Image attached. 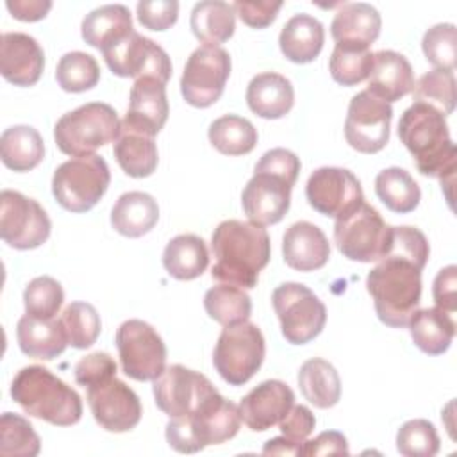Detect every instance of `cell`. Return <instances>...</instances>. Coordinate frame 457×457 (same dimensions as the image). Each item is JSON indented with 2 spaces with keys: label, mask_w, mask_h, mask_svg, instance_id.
I'll use <instances>...</instances> for the list:
<instances>
[{
  "label": "cell",
  "mask_w": 457,
  "mask_h": 457,
  "mask_svg": "<svg viewBox=\"0 0 457 457\" xmlns=\"http://www.w3.org/2000/svg\"><path fill=\"white\" fill-rule=\"evenodd\" d=\"M41 450V439L30 421L14 412H4L0 418V455L4 457H36Z\"/></svg>",
  "instance_id": "b9f144b4"
},
{
  "label": "cell",
  "mask_w": 457,
  "mask_h": 457,
  "mask_svg": "<svg viewBox=\"0 0 457 457\" xmlns=\"http://www.w3.org/2000/svg\"><path fill=\"white\" fill-rule=\"evenodd\" d=\"M109 182L111 171L105 159L91 154L73 157L57 166L52 177V193L62 209L86 212L100 202Z\"/></svg>",
  "instance_id": "52a82bcc"
},
{
  "label": "cell",
  "mask_w": 457,
  "mask_h": 457,
  "mask_svg": "<svg viewBox=\"0 0 457 457\" xmlns=\"http://www.w3.org/2000/svg\"><path fill=\"white\" fill-rule=\"evenodd\" d=\"M0 157L2 162L16 173L34 170L45 157L41 134L30 125L5 129L0 136Z\"/></svg>",
  "instance_id": "d6a6232c"
},
{
  "label": "cell",
  "mask_w": 457,
  "mask_h": 457,
  "mask_svg": "<svg viewBox=\"0 0 457 457\" xmlns=\"http://www.w3.org/2000/svg\"><path fill=\"white\" fill-rule=\"evenodd\" d=\"M120 129L121 121L114 107L104 102H89L57 120L54 139L62 154L84 157L107 143H114Z\"/></svg>",
  "instance_id": "8992f818"
},
{
  "label": "cell",
  "mask_w": 457,
  "mask_h": 457,
  "mask_svg": "<svg viewBox=\"0 0 457 457\" xmlns=\"http://www.w3.org/2000/svg\"><path fill=\"white\" fill-rule=\"evenodd\" d=\"M112 152L120 168L134 179L150 177L159 162V152L154 137L141 132L120 129Z\"/></svg>",
  "instance_id": "d590c367"
},
{
  "label": "cell",
  "mask_w": 457,
  "mask_h": 457,
  "mask_svg": "<svg viewBox=\"0 0 457 457\" xmlns=\"http://www.w3.org/2000/svg\"><path fill=\"white\" fill-rule=\"evenodd\" d=\"M11 396L29 416L55 427H70L82 418L80 395L50 370L37 364L25 366L14 375Z\"/></svg>",
  "instance_id": "3957f363"
},
{
  "label": "cell",
  "mask_w": 457,
  "mask_h": 457,
  "mask_svg": "<svg viewBox=\"0 0 457 457\" xmlns=\"http://www.w3.org/2000/svg\"><path fill=\"white\" fill-rule=\"evenodd\" d=\"M373 68V54L370 50L348 48L336 45L328 61L332 79L341 86H357L366 80Z\"/></svg>",
  "instance_id": "f6af8a7d"
},
{
  "label": "cell",
  "mask_w": 457,
  "mask_h": 457,
  "mask_svg": "<svg viewBox=\"0 0 457 457\" xmlns=\"http://www.w3.org/2000/svg\"><path fill=\"white\" fill-rule=\"evenodd\" d=\"M300 159L287 148H271L268 150L255 164L253 171H266L284 179L287 184L295 186L300 173Z\"/></svg>",
  "instance_id": "816d5d0a"
},
{
  "label": "cell",
  "mask_w": 457,
  "mask_h": 457,
  "mask_svg": "<svg viewBox=\"0 0 457 457\" xmlns=\"http://www.w3.org/2000/svg\"><path fill=\"white\" fill-rule=\"evenodd\" d=\"M282 255L286 264L296 271H316L328 262L330 243L314 223L296 221L282 237Z\"/></svg>",
  "instance_id": "cb8c5ba5"
},
{
  "label": "cell",
  "mask_w": 457,
  "mask_h": 457,
  "mask_svg": "<svg viewBox=\"0 0 457 457\" xmlns=\"http://www.w3.org/2000/svg\"><path fill=\"white\" fill-rule=\"evenodd\" d=\"M105 64L118 77L143 79L152 77L168 82L171 77V61L162 46L132 30L114 46L102 52Z\"/></svg>",
  "instance_id": "2e32d148"
},
{
  "label": "cell",
  "mask_w": 457,
  "mask_h": 457,
  "mask_svg": "<svg viewBox=\"0 0 457 457\" xmlns=\"http://www.w3.org/2000/svg\"><path fill=\"white\" fill-rule=\"evenodd\" d=\"M234 12L252 29H266L271 25L282 9V2H234Z\"/></svg>",
  "instance_id": "db71d44e"
},
{
  "label": "cell",
  "mask_w": 457,
  "mask_h": 457,
  "mask_svg": "<svg viewBox=\"0 0 457 457\" xmlns=\"http://www.w3.org/2000/svg\"><path fill=\"white\" fill-rule=\"evenodd\" d=\"M75 382L79 386L89 387L93 384H98L105 378L116 377V362L114 359L105 353V352H95L89 353L86 357H82L77 364H75Z\"/></svg>",
  "instance_id": "f907efd6"
},
{
  "label": "cell",
  "mask_w": 457,
  "mask_h": 457,
  "mask_svg": "<svg viewBox=\"0 0 457 457\" xmlns=\"http://www.w3.org/2000/svg\"><path fill=\"white\" fill-rule=\"evenodd\" d=\"M398 137L425 177H437L441 184L453 180L457 148L450 137L446 116L423 102H412L398 121Z\"/></svg>",
  "instance_id": "7a4b0ae2"
},
{
  "label": "cell",
  "mask_w": 457,
  "mask_h": 457,
  "mask_svg": "<svg viewBox=\"0 0 457 457\" xmlns=\"http://www.w3.org/2000/svg\"><path fill=\"white\" fill-rule=\"evenodd\" d=\"M159 221V205L155 198L143 191L123 193L111 211L112 228L125 237H141Z\"/></svg>",
  "instance_id": "f546056e"
},
{
  "label": "cell",
  "mask_w": 457,
  "mask_h": 457,
  "mask_svg": "<svg viewBox=\"0 0 457 457\" xmlns=\"http://www.w3.org/2000/svg\"><path fill=\"white\" fill-rule=\"evenodd\" d=\"M325 43V29L320 20L300 12L286 21L278 36L282 55L296 64L312 62Z\"/></svg>",
  "instance_id": "83f0119b"
},
{
  "label": "cell",
  "mask_w": 457,
  "mask_h": 457,
  "mask_svg": "<svg viewBox=\"0 0 457 457\" xmlns=\"http://www.w3.org/2000/svg\"><path fill=\"white\" fill-rule=\"evenodd\" d=\"M378 320L393 328L407 327L421 300V270L407 259L386 255L366 277Z\"/></svg>",
  "instance_id": "277c9868"
},
{
  "label": "cell",
  "mask_w": 457,
  "mask_h": 457,
  "mask_svg": "<svg viewBox=\"0 0 457 457\" xmlns=\"http://www.w3.org/2000/svg\"><path fill=\"white\" fill-rule=\"evenodd\" d=\"M414 71L405 55L395 50L373 54V68L368 77V93L391 104L412 93Z\"/></svg>",
  "instance_id": "d4e9b609"
},
{
  "label": "cell",
  "mask_w": 457,
  "mask_h": 457,
  "mask_svg": "<svg viewBox=\"0 0 457 457\" xmlns=\"http://www.w3.org/2000/svg\"><path fill=\"white\" fill-rule=\"evenodd\" d=\"M189 25L198 41L209 46H220L234 36L236 12L232 4L204 0L193 5Z\"/></svg>",
  "instance_id": "836d02e7"
},
{
  "label": "cell",
  "mask_w": 457,
  "mask_h": 457,
  "mask_svg": "<svg viewBox=\"0 0 457 457\" xmlns=\"http://www.w3.org/2000/svg\"><path fill=\"white\" fill-rule=\"evenodd\" d=\"M230 55L221 46H198L186 61L180 77L184 100L198 109L211 107L220 100L230 77Z\"/></svg>",
  "instance_id": "7c38bea8"
},
{
  "label": "cell",
  "mask_w": 457,
  "mask_h": 457,
  "mask_svg": "<svg viewBox=\"0 0 457 457\" xmlns=\"http://www.w3.org/2000/svg\"><path fill=\"white\" fill-rule=\"evenodd\" d=\"M282 336L291 345H305L321 334L327 323L325 303L303 284L284 282L271 295Z\"/></svg>",
  "instance_id": "30bf717a"
},
{
  "label": "cell",
  "mask_w": 457,
  "mask_h": 457,
  "mask_svg": "<svg viewBox=\"0 0 457 457\" xmlns=\"http://www.w3.org/2000/svg\"><path fill=\"white\" fill-rule=\"evenodd\" d=\"M132 30V14L121 4H107L93 9L80 25L82 39L100 52L114 46Z\"/></svg>",
  "instance_id": "f1b7e54d"
},
{
  "label": "cell",
  "mask_w": 457,
  "mask_h": 457,
  "mask_svg": "<svg viewBox=\"0 0 457 457\" xmlns=\"http://www.w3.org/2000/svg\"><path fill=\"white\" fill-rule=\"evenodd\" d=\"M59 320L62 323L68 345L77 350L93 346L102 330L100 316L87 302H71L64 307Z\"/></svg>",
  "instance_id": "60d3db41"
},
{
  "label": "cell",
  "mask_w": 457,
  "mask_h": 457,
  "mask_svg": "<svg viewBox=\"0 0 457 457\" xmlns=\"http://www.w3.org/2000/svg\"><path fill=\"white\" fill-rule=\"evenodd\" d=\"M348 441L337 430H327L302 445V455H348Z\"/></svg>",
  "instance_id": "9f6ffc18"
},
{
  "label": "cell",
  "mask_w": 457,
  "mask_h": 457,
  "mask_svg": "<svg viewBox=\"0 0 457 457\" xmlns=\"http://www.w3.org/2000/svg\"><path fill=\"white\" fill-rule=\"evenodd\" d=\"M155 405L170 418L189 416L220 391L200 371L171 364L152 380Z\"/></svg>",
  "instance_id": "5bb4252c"
},
{
  "label": "cell",
  "mask_w": 457,
  "mask_h": 457,
  "mask_svg": "<svg viewBox=\"0 0 457 457\" xmlns=\"http://www.w3.org/2000/svg\"><path fill=\"white\" fill-rule=\"evenodd\" d=\"M16 339L25 355L41 361L59 357L68 346L62 323L57 318L41 320L29 314L21 316L16 325Z\"/></svg>",
  "instance_id": "4316f807"
},
{
  "label": "cell",
  "mask_w": 457,
  "mask_h": 457,
  "mask_svg": "<svg viewBox=\"0 0 457 457\" xmlns=\"http://www.w3.org/2000/svg\"><path fill=\"white\" fill-rule=\"evenodd\" d=\"M291 189L293 186L277 175L253 171L241 193V205L250 223L259 227L278 223L289 211Z\"/></svg>",
  "instance_id": "d6986e66"
},
{
  "label": "cell",
  "mask_w": 457,
  "mask_h": 457,
  "mask_svg": "<svg viewBox=\"0 0 457 457\" xmlns=\"http://www.w3.org/2000/svg\"><path fill=\"white\" fill-rule=\"evenodd\" d=\"M7 11L12 18L20 21H39L52 9V2L48 0H9L5 4Z\"/></svg>",
  "instance_id": "6f0895ef"
},
{
  "label": "cell",
  "mask_w": 457,
  "mask_h": 457,
  "mask_svg": "<svg viewBox=\"0 0 457 457\" xmlns=\"http://www.w3.org/2000/svg\"><path fill=\"white\" fill-rule=\"evenodd\" d=\"M425 59L434 70L453 71L457 62V30L452 23H437L430 27L421 39Z\"/></svg>",
  "instance_id": "7dc6e473"
},
{
  "label": "cell",
  "mask_w": 457,
  "mask_h": 457,
  "mask_svg": "<svg viewBox=\"0 0 457 457\" xmlns=\"http://www.w3.org/2000/svg\"><path fill=\"white\" fill-rule=\"evenodd\" d=\"M162 266L177 280H193L209 266L205 241L196 234H179L162 252Z\"/></svg>",
  "instance_id": "1f68e13d"
},
{
  "label": "cell",
  "mask_w": 457,
  "mask_h": 457,
  "mask_svg": "<svg viewBox=\"0 0 457 457\" xmlns=\"http://www.w3.org/2000/svg\"><path fill=\"white\" fill-rule=\"evenodd\" d=\"M250 111L264 120L284 118L295 104V89L289 79L275 71L255 75L246 87Z\"/></svg>",
  "instance_id": "484cf974"
},
{
  "label": "cell",
  "mask_w": 457,
  "mask_h": 457,
  "mask_svg": "<svg viewBox=\"0 0 457 457\" xmlns=\"http://www.w3.org/2000/svg\"><path fill=\"white\" fill-rule=\"evenodd\" d=\"M52 230L46 211L20 191L0 193V237L11 248L32 250L41 246Z\"/></svg>",
  "instance_id": "4fadbf2b"
},
{
  "label": "cell",
  "mask_w": 457,
  "mask_h": 457,
  "mask_svg": "<svg viewBox=\"0 0 457 457\" xmlns=\"http://www.w3.org/2000/svg\"><path fill=\"white\" fill-rule=\"evenodd\" d=\"M455 286H457V268L453 264L445 266L439 270V273L434 278L432 286V296L436 302V307L446 311V312H455L457 309V296H455Z\"/></svg>",
  "instance_id": "11a10c76"
},
{
  "label": "cell",
  "mask_w": 457,
  "mask_h": 457,
  "mask_svg": "<svg viewBox=\"0 0 457 457\" xmlns=\"http://www.w3.org/2000/svg\"><path fill=\"white\" fill-rule=\"evenodd\" d=\"M209 141L223 155H246L257 145V129L250 120L225 114L209 125Z\"/></svg>",
  "instance_id": "74e56055"
},
{
  "label": "cell",
  "mask_w": 457,
  "mask_h": 457,
  "mask_svg": "<svg viewBox=\"0 0 457 457\" xmlns=\"http://www.w3.org/2000/svg\"><path fill=\"white\" fill-rule=\"evenodd\" d=\"M168 114L166 84L152 77H143L137 79L130 89L129 109L121 121V129L155 137L164 127Z\"/></svg>",
  "instance_id": "ffe728a7"
},
{
  "label": "cell",
  "mask_w": 457,
  "mask_h": 457,
  "mask_svg": "<svg viewBox=\"0 0 457 457\" xmlns=\"http://www.w3.org/2000/svg\"><path fill=\"white\" fill-rule=\"evenodd\" d=\"M298 386L303 398L318 409L334 407L341 398V378L336 368L320 357H312L300 366Z\"/></svg>",
  "instance_id": "e575fe53"
},
{
  "label": "cell",
  "mask_w": 457,
  "mask_h": 457,
  "mask_svg": "<svg viewBox=\"0 0 457 457\" xmlns=\"http://www.w3.org/2000/svg\"><path fill=\"white\" fill-rule=\"evenodd\" d=\"M393 109L391 104L373 96L371 93L359 91L348 104L345 120V139L361 154H377L389 141Z\"/></svg>",
  "instance_id": "9a60e30c"
},
{
  "label": "cell",
  "mask_w": 457,
  "mask_h": 457,
  "mask_svg": "<svg viewBox=\"0 0 457 457\" xmlns=\"http://www.w3.org/2000/svg\"><path fill=\"white\" fill-rule=\"evenodd\" d=\"M295 403L293 389L282 380H264L248 391L241 403V421L253 432H264L277 425Z\"/></svg>",
  "instance_id": "44dd1931"
},
{
  "label": "cell",
  "mask_w": 457,
  "mask_h": 457,
  "mask_svg": "<svg viewBox=\"0 0 457 457\" xmlns=\"http://www.w3.org/2000/svg\"><path fill=\"white\" fill-rule=\"evenodd\" d=\"M55 80L66 93L89 91L100 80V66L96 59L86 52H68L57 62Z\"/></svg>",
  "instance_id": "ab89813d"
},
{
  "label": "cell",
  "mask_w": 457,
  "mask_h": 457,
  "mask_svg": "<svg viewBox=\"0 0 457 457\" xmlns=\"http://www.w3.org/2000/svg\"><path fill=\"white\" fill-rule=\"evenodd\" d=\"M87 389V405L95 421L107 432H129L141 421L139 396L123 380L111 377Z\"/></svg>",
  "instance_id": "ac0fdd59"
},
{
  "label": "cell",
  "mask_w": 457,
  "mask_h": 457,
  "mask_svg": "<svg viewBox=\"0 0 457 457\" xmlns=\"http://www.w3.org/2000/svg\"><path fill=\"white\" fill-rule=\"evenodd\" d=\"M375 193L389 211L398 214L414 211L421 200L418 182L407 170L398 166L386 168L375 177Z\"/></svg>",
  "instance_id": "8d00e7d4"
},
{
  "label": "cell",
  "mask_w": 457,
  "mask_h": 457,
  "mask_svg": "<svg viewBox=\"0 0 457 457\" xmlns=\"http://www.w3.org/2000/svg\"><path fill=\"white\" fill-rule=\"evenodd\" d=\"M239 427V407L218 393L196 412L170 418L166 423V441L175 452L196 453L209 445L232 439Z\"/></svg>",
  "instance_id": "5b68a950"
},
{
  "label": "cell",
  "mask_w": 457,
  "mask_h": 457,
  "mask_svg": "<svg viewBox=\"0 0 457 457\" xmlns=\"http://www.w3.org/2000/svg\"><path fill=\"white\" fill-rule=\"evenodd\" d=\"M264 455H302V445L289 441L287 437H273L262 446Z\"/></svg>",
  "instance_id": "680465c9"
},
{
  "label": "cell",
  "mask_w": 457,
  "mask_h": 457,
  "mask_svg": "<svg viewBox=\"0 0 457 457\" xmlns=\"http://www.w3.org/2000/svg\"><path fill=\"white\" fill-rule=\"evenodd\" d=\"M62 302H64L62 286L48 275L32 278L23 291L25 314L34 318H41V320L55 318Z\"/></svg>",
  "instance_id": "ee69618b"
},
{
  "label": "cell",
  "mask_w": 457,
  "mask_h": 457,
  "mask_svg": "<svg viewBox=\"0 0 457 457\" xmlns=\"http://www.w3.org/2000/svg\"><path fill=\"white\" fill-rule=\"evenodd\" d=\"M393 227L380 212L362 202L348 214L336 218L334 243L343 257L355 262H377L389 252Z\"/></svg>",
  "instance_id": "ba28073f"
},
{
  "label": "cell",
  "mask_w": 457,
  "mask_h": 457,
  "mask_svg": "<svg viewBox=\"0 0 457 457\" xmlns=\"http://www.w3.org/2000/svg\"><path fill=\"white\" fill-rule=\"evenodd\" d=\"M211 250L216 259L211 270L214 280L253 289L259 273L270 262L271 243L264 227L250 221L225 220L212 232Z\"/></svg>",
  "instance_id": "6da1fadb"
},
{
  "label": "cell",
  "mask_w": 457,
  "mask_h": 457,
  "mask_svg": "<svg viewBox=\"0 0 457 457\" xmlns=\"http://www.w3.org/2000/svg\"><path fill=\"white\" fill-rule=\"evenodd\" d=\"M204 307L211 320L223 327L248 321L252 314V300L243 287L230 284H218L207 289Z\"/></svg>",
  "instance_id": "f35d334b"
},
{
  "label": "cell",
  "mask_w": 457,
  "mask_h": 457,
  "mask_svg": "<svg viewBox=\"0 0 457 457\" xmlns=\"http://www.w3.org/2000/svg\"><path fill=\"white\" fill-rule=\"evenodd\" d=\"M116 348L123 373L134 380H155L166 368V345L143 320H127L120 325Z\"/></svg>",
  "instance_id": "8fae6325"
},
{
  "label": "cell",
  "mask_w": 457,
  "mask_h": 457,
  "mask_svg": "<svg viewBox=\"0 0 457 457\" xmlns=\"http://www.w3.org/2000/svg\"><path fill=\"white\" fill-rule=\"evenodd\" d=\"M136 14L139 23L155 32L168 30L171 25H175L179 18V2L175 0H141L136 5Z\"/></svg>",
  "instance_id": "681fc988"
},
{
  "label": "cell",
  "mask_w": 457,
  "mask_h": 457,
  "mask_svg": "<svg viewBox=\"0 0 457 457\" xmlns=\"http://www.w3.org/2000/svg\"><path fill=\"white\" fill-rule=\"evenodd\" d=\"M439 448L441 439L428 420H409L396 432V450L405 457H434Z\"/></svg>",
  "instance_id": "bcb514c9"
},
{
  "label": "cell",
  "mask_w": 457,
  "mask_h": 457,
  "mask_svg": "<svg viewBox=\"0 0 457 457\" xmlns=\"http://www.w3.org/2000/svg\"><path fill=\"white\" fill-rule=\"evenodd\" d=\"M264 353L262 332L255 323L243 321L223 327L212 352V364L227 384L243 386L259 371Z\"/></svg>",
  "instance_id": "9c48e42d"
},
{
  "label": "cell",
  "mask_w": 457,
  "mask_h": 457,
  "mask_svg": "<svg viewBox=\"0 0 457 457\" xmlns=\"http://www.w3.org/2000/svg\"><path fill=\"white\" fill-rule=\"evenodd\" d=\"M314 427H316V418L312 411L305 405H295V403L287 411V414L278 421V428L282 436L298 445H303L307 441Z\"/></svg>",
  "instance_id": "f5cc1de1"
},
{
  "label": "cell",
  "mask_w": 457,
  "mask_h": 457,
  "mask_svg": "<svg viewBox=\"0 0 457 457\" xmlns=\"http://www.w3.org/2000/svg\"><path fill=\"white\" fill-rule=\"evenodd\" d=\"M45 68V52L39 43L25 32H4L0 43L2 77L20 87L34 86Z\"/></svg>",
  "instance_id": "7402d4cb"
},
{
  "label": "cell",
  "mask_w": 457,
  "mask_h": 457,
  "mask_svg": "<svg viewBox=\"0 0 457 457\" xmlns=\"http://www.w3.org/2000/svg\"><path fill=\"white\" fill-rule=\"evenodd\" d=\"M309 205L328 218H341L364 202L359 179L346 168L323 166L305 184Z\"/></svg>",
  "instance_id": "e0dca14e"
},
{
  "label": "cell",
  "mask_w": 457,
  "mask_h": 457,
  "mask_svg": "<svg viewBox=\"0 0 457 457\" xmlns=\"http://www.w3.org/2000/svg\"><path fill=\"white\" fill-rule=\"evenodd\" d=\"M386 255H396V257L407 259L412 264H416L420 270H423L430 255V246L425 234L420 228L407 227V225L393 227L391 245Z\"/></svg>",
  "instance_id": "c3c4849f"
},
{
  "label": "cell",
  "mask_w": 457,
  "mask_h": 457,
  "mask_svg": "<svg viewBox=\"0 0 457 457\" xmlns=\"http://www.w3.org/2000/svg\"><path fill=\"white\" fill-rule=\"evenodd\" d=\"M414 345L427 355L445 353L455 336V321L439 307L416 309L407 321Z\"/></svg>",
  "instance_id": "4dcf8cb0"
},
{
  "label": "cell",
  "mask_w": 457,
  "mask_h": 457,
  "mask_svg": "<svg viewBox=\"0 0 457 457\" xmlns=\"http://www.w3.org/2000/svg\"><path fill=\"white\" fill-rule=\"evenodd\" d=\"M414 102H423L448 116L455 109V75L453 71L432 70L423 73L412 87Z\"/></svg>",
  "instance_id": "7bdbcfd3"
},
{
  "label": "cell",
  "mask_w": 457,
  "mask_h": 457,
  "mask_svg": "<svg viewBox=\"0 0 457 457\" xmlns=\"http://www.w3.org/2000/svg\"><path fill=\"white\" fill-rule=\"evenodd\" d=\"M382 29L380 12L366 2L341 4L330 23V34L339 46L370 50Z\"/></svg>",
  "instance_id": "603a6c76"
}]
</instances>
